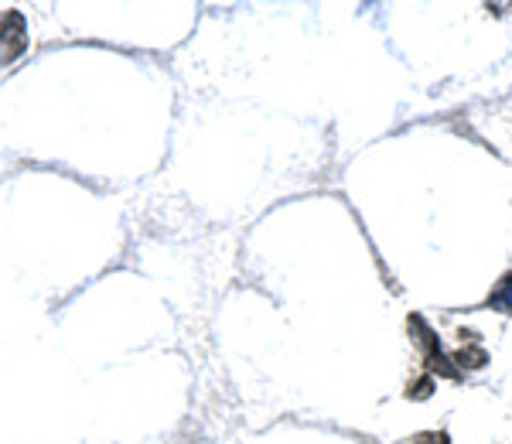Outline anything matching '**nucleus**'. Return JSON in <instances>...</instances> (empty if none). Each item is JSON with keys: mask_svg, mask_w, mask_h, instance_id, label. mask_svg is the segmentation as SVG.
I'll use <instances>...</instances> for the list:
<instances>
[{"mask_svg": "<svg viewBox=\"0 0 512 444\" xmlns=\"http://www.w3.org/2000/svg\"><path fill=\"white\" fill-rule=\"evenodd\" d=\"M407 332H410V339H414L417 345V352H420V359H424V369L431 376H441V380H458V366L451 363V356L444 352V345L441 339H437V332L431 325H427V318L424 315H410L407 318Z\"/></svg>", "mask_w": 512, "mask_h": 444, "instance_id": "nucleus-1", "label": "nucleus"}, {"mask_svg": "<svg viewBox=\"0 0 512 444\" xmlns=\"http://www.w3.org/2000/svg\"><path fill=\"white\" fill-rule=\"evenodd\" d=\"M31 38H28V18L18 7H7L0 14V65L18 62L24 52H28Z\"/></svg>", "mask_w": 512, "mask_h": 444, "instance_id": "nucleus-2", "label": "nucleus"}, {"mask_svg": "<svg viewBox=\"0 0 512 444\" xmlns=\"http://www.w3.org/2000/svg\"><path fill=\"white\" fill-rule=\"evenodd\" d=\"M461 349L451 356V363L458 366V373L461 369H472V373H478V369H485L489 366V352H485V345H478L475 342V335H461Z\"/></svg>", "mask_w": 512, "mask_h": 444, "instance_id": "nucleus-3", "label": "nucleus"}, {"mask_svg": "<svg viewBox=\"0 0 512 444\" xmlns=\"http://www.w3.org/2000/svg\"><path fill=\"white\" fill-rule=\"evenodd\" d=\"M485 304H489L492 311H499V315H512V270H506V274L492 284Z\"/></svg>", "mask_w": 512, "mask_h": 444, "instance_id": "nucleus-4", "label": "nucleus"}, {"mask_svg": "<svg viewBox=\"0 0 512 444\" xmlns=\"http://www.w3.org/2000/svg\"><path fill=\"white\" fill-rule=\"evenodd\" d=\"M437 390V383H434V376L431 373H424V376H417V380H410L407 383V393H403V397L407 400H431V393Z\"/></svg>", "mask_w": 512, "mask_h": 444, "instance_id": "nucleus-5", "label": "nucleus"}, {"mask_svg": "<svg viewBox=\"0 0 512 444\" xmlns=\"http://www.w3.org/2000/svg\"><path fill=\"white\" fill-rule=\"evenodd\" d=\"M410 444H451L448 431H420L410 438Z\"/></svg>", "mask_w": 512, "mask_h": 444, "instance_id": "nucleus-6", "label": "nucleus"}]
</instances>
